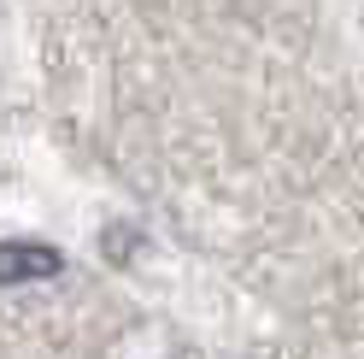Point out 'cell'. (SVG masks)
Wrapping results in <instances>:
<instances>
[{
    "mask_svg": "<svg viewBox=\"0 0 364 359\" xmlns=\"http://www.w3.org/2000/svg\"><path fill=\"white\" fill-rule=\"evenodd\" d=\"M53 271H59V254L41 248V241H6L0 248V288L30 283V277H53Z\"/></svg>",
    "mask_w": 364,
    "mask_h": 359,
    "instance_id": "1",
    "label": "cell"
}]
</instances>
